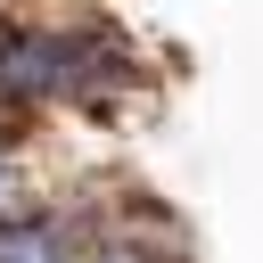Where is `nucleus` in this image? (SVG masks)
I'll list each match as a JSON object with an SVG mask.
<instances>
[{"label":"nucleus","instance_id":"obj_1","mask_svg":"<svg viewBox=\"0 0 263 263\" xmlns=\"http://www.w3.org/2000/svg\"><path fill=\"white\" fill-rule=\"evenodd\" d=\"M0 263H74V247H66V230L58 222H0Z\"/></svg>","mask_w":263,"mask_h":263},{"label":"nucleus","instance_id":"obj_2","mask_svg":"<svg viewBox=\"0 0 263 263\" xmlns=\"http://www.w3.org/2000/svg\"><path fill=\"white\" fill-rule=\"evenodd\" d=\"M0 222H16V173H8V156H0Z\"/></svg>","mask_w":263,"mask_h":263}]
</instances>
